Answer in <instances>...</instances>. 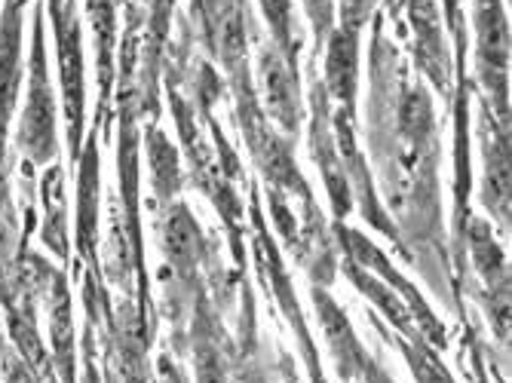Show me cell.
<instances>
[{
  "label": "cell",
  "instance_id": "cell-6",
  "mask_svg": "<svg viewBox=\"0 0 512 383\" xmlns=\"http://www.w3.org/2000/svg\"><path fill=\"white\" fill-rule=\"evenodd\" d=\"M200 249V233L191 221V215L184 209H175L172 218L166 221V252L175 261H194Z\"/></svg>",
  "mask_w": 512,
  "mask_h": 383
},
{
  "label": "cell",
  "instance_id": "cell-3",
  "mask_svg": "<svg viewBox=\"0 0 512 383\" xmlns=\"http://www.w3.org/2000/svg\"><path fill=\"white\" fill-rule=\"evenodd\" d=\"M22 0H10V7L0 19V135H4L16 92H19V34H22Z\"/></svg>",
  "mask_w": 512,
  "mask_h": 383
},
{
  "label": "cell",
  "instance_id": "cell-2",
  "mask_svg": "<svg viewBox=\"0 0 512 383\" xmlns=\"http://www.w3.org/2000/svg\"><path fill=\"white\" fill-rule=\"evenodd\" d=\"M56 34H59V77L65 92V111L71 123V141L77 145L80 138V120H83V62H80V40L74 16L56 13Z\"/></svg>",
  "mask_w": 512,
  "mask_h": 383
},
{
  "label": "cell",
  "instance_id": "cell-5",
  "mask_svg": "<svg viewBox=\"0 0 512 383\" xmlns=\"http://www.w3.org/2000/svg\"><path fill=\"white\" fill-rule=\"evenodd\" d=\"M353 86H356V40L353 31H338L332 37V50H329V89L335 99L350 102L353 99Z\"/></svg>",
  "mask_w": 512,
  "mask_h": 383
},
{
  "label": "cell",
  "instance_id": "cell-7",
  "mask_svg": "<svg viewBox=\"0 0 512 383\" xmlns=\"http://www.w3.org/2000/svg\"><path fill=\"white\" fill-rule=\"evenodd\" d=\"M261 7H264L267 22L276 31V37L286 40V34H289V0H261Z\"/></svg>",
  "mask_w": 512,
  "mask_h": 383
},
{
  "label": "cell",
  "instance_id": "cell-8",
  "mask_svg": "<svg viewBox=\"0 0 512 383\" xmlns=\"http://www.w3.org/2000/svg\"><path fill=\"white\" fill-rule=\"evenodd\" d=\"M197 377H200V383H227L221 365L209 353H200V359H197Z\"/></svg>",
  "mask_w": 512,
  "mask_h": 383
},
{
  "label": "cell",
  "instance_id": "cell-9",
  "mask_svg": "<svg viewBox=\"0 0 512 383\" xmlns=\"http://www.w3.org/2000/svg\"><path fill=\"white\" fill-rule=\"evenodd\" d=\"M4 371H7V383H37L31 368L25 362H16L10 353L4 356Z\"/></svg>",
  "mask_w": 512,
  "mask_h": 383
},
{
  "label": "cell",
  "instance_id": "cell-12",
  "mask_svg": "<svg viewBox=\"0 0 512 383\" xmlns=\"http://www.w3.org/2000/svg\"><path fill=\"white\" fill-rule=\"evenodd\" d=\"M310 4V10L316 13V19H319V25H322V19L329 16V7H332V0H307Z\"/></svg>",
  "mask_w": 512,
  "mask_h": 383
},
{
  "label": "cell",
  "instance_id": "cell-4",
  "mask_svg": "<svg viewBox=\"0 0 512 383\" xmlns=\"http://www.w3.org/2000/svg\"><path fill=\"white\" fill-rule=\"evenodd\" d=\"M261 77H264V95H267V105H270L273 117L283 126L295 129L298 126V89H295L289 68L276 56H267Z\"/></svg>",
  "mask_w": 512,
  "mask_h": 383
},
{
  "label": "cell",
  "instance_id": "cell-10",
  "mask_svg": "<svg viewBox=\"0 0 512 383\" xmlns=\"http://www.w3.org/2000/svg\"><path fill=\"white\" fill-rule=\"evenodd\" d=\"M417 374H421V380L424 383H451V377L442 371V365L439 362H430V359H417Z\"/></svg>",
  "mask_w": 512,
  "mask_h": 383
},
{
  "label": "cell",
  "instance_id": "cell-11",
  "mask_svg": "<svg viewBox=\"0 0 512 383\" xmlns=\"http://www.w3.org/2000/svg\"><path fill=\"white\" fill-rule=\"evenodd\" d=\"M368 4H371V0H344V19H347V31H353L356 25H362Z\"/></svg>",
  "mask_w": 512,
  "mask_h": 383
},
{
  "label": "cell",
  "instance_id": "cell-1",
  "mask_svg": "<svg viewBox=\"0 0 512 383\" xmlns=\"http://www.w3.org/2000/svg\"><path fill=\"white\" fill-rule=\"evenodd\" d=\"M22 148L28 151L34 163H46L56 154V114H53L50 80H46L40 25H37L34 56H31V92H28V108L22 120Z\"/></svg>",
  "mask_w": 512,
  "mask_h": 383
}]
</instances>
